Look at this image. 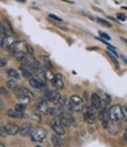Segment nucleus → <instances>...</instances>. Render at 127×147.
I'll return each mask as SVG.
<instances>
[{"label": "nucleus", "instance_id": "obj_1", "mask_svg": "<svg viewBox=\"0 0 127 147\" xmlns=\"http://www.w3.org/2000/svg\"><path fill=\"white\" fill-rule=\"evenodd\" d=\"M26 47H27V45L25 44L24 41H16L13 45L8 48V50L11 51L12 55L20 61L25 55L27 54L26 53Z\"/></svg>", "mask_w": 127, "mask_h": 147}, {"label": "nucleus", "instance_id": "obj_2", "mask_svg": "<svg viewBox=\"0 0 127 147\" xmlns=\"http://www.w3.org/2000/svg\"><path fill=\"white\" fill-rule=\"evenodd\" d=\"M16 94H17V96L19 98V99H20L24 104L30 102L31 100H33V98H34L33 93H32L28 88H26V87H18V88L16 90Z\"/></svg>", "mask_w": 127, "mask_h": 147}, {"label": "nucleus", "instance_id": "obj_3", "mask_svg": "<svg viewBox=\"0 0 127 147\" xmlns=\"http://www.w3.org/2000/svg\"><path fill=\"white\" fill-rule=\"evenodd\" d=\"M108 113H109V119L113 121H120L124 119V112H122V107L120 105H113L111 108H108Z\"/></svg>", "mask_w": 127, "mask_h": 147}, {"label": "nucleus", "instance_id": "obj_4", "mask_svg": "<svg viewBox=\"0 0 127 147\" xmlns=\"http://www.w3.org/2000/svg\"><path fill=\"white\" fill-rule=\"evenodd\" d=\"M30 136H31L33 141L41 142L43 140H45L47 133H46V129H44L43 127H33V129H32Z\"/></svg>", "mask_w": 127, "mask_h": 147}, {"label": "nucleus", "instance_id": "obj_5", "mask_svg": "<svg viewBox=\"0 0 127 147\" xmlns=\"http://www.w3.org/2000/svg\"><path fill=\"white\" fill-rule=\"evenodd\" d=\"M51 128L54 131V133L59 134V136H65V133H66L65 126H63L60 122V120L57 118H54L52 121H51Z\"/></svg>", "mask_w": 127, "mask_h": 147}, {"label": "nucleus", "instance_id": "obj_6", "mask_svg": "<svg viewBox=\"0 0 127 147\" xmlns=\"http://www.w3.org/2000/svg\"><path fill=\"white\" fill-rule=\"evenodd\" d=\"M59 120L65 127H70L71 125L74 124V118L72 117V113H67V112H61L59 114Z\"/></svg>", "mask_w": 127, "mask_h": 147}, {"label": "nucleus", "instance_id": "obj_7", "mask_svg": "<svg viewBox=\"0 0 127 147\" xmlns=\"http://www.w3.org/2000/svg\"><path fill=\"white\" fill-rule=\"evenodd\" d=\"M95 115H97V108L91 106L87 111L84 113V119L87 124H93L95 121Z\"/></svg>", "mask_w": 127, "mask_h": 147}, {"label": "nucleus", "instance_id": "obj_8", "mask_svg": "<svg viewBox=\"0 0 127 147\" xmlns=\"http://www.w3.org/2000/svg\"><path fill=\"white\" fill-rule=\"evenodd\" d=\"M70 101H71V106H72V109L73 112L74 111H80V109L82 108V105H84V101L80 96L78 95H72L70 98Z\"/></svg>", "mask_w": 127, "mask_h": 147}, {"label": "nucleus", "instance_id": "obj_9", "mask_svg": "<svg viewBox=\"0 0 127 147\" xmlns=\"http://www.w3.org/2000/svg\"><path fill=\"white\" fill-rule=\"evenodd\" d=\"M99 118L101 120V124H103V127L107 128L108 127V122H109V113H108V109L106 107L100 108V113H99Z\"/></svg>", "mask_w": 127, "mask_h": 147}, {"label": "nucleus", "instance_id": "obj_10", "mask_svg": "<svg viewBox=\"0 0 127 147\" xmlns=\"http://www.w3.org/2000/svg\"><path fill=\"white\" fill-rule=\"evenodd\" d=\"M16 42V38L13 35H9V34H6L3 36L1 41H0V46L3 48H9L12 45Z\"/></svg>", "mask_w": 127, "mask_h": 147}, {"label": "nucleus", "instance_id": "obj_11", "mask_svg": "<svg viewBox=\"0 0 127 147\" xmlns=\"http://www.w3.org/2000/svg\"><path fill=\"white\" fill-rule=\"evenodd\" d=\"M46 99L53 104H59V101L61 100V95L58 91H48L46 94Z\"/></svg>", "mask_w": 127, "mask_h": 147}, {"label": "nucleus", "instance_id": "obj_12", "mask_svg": "<svg viewBox=\"0 0 127 147\" xmlns=\"http://www.w3.org/2000/svg\"><path fill=\"white\" fill-rule=\"evenodd\" d=\"M52 81V85L55 90H61L63 86H65V84H63V79H62V76L61 74H55L54 78L51 80Z\"/></svg>", "mask_w": 127, "mask_h": 147}, {"label": "nucleus", "instance_id": "obj_13", "mask_svg": "<svg viewBox=\"0 0 127 147\" xmlns=\"http://www.w3.org/2000/svg\"><path fill=\"white\" fill-rule=\"evenodd\" d=\"M91 105L93 107H95L97 109L103 108V101H101V98L99 96L98 93H92V95H91Z\"/></svg>", "mask_w": 127, "mask_h": 147}, {"label": "nucleus", "instance_id": "obj_14", "mask_svg": "<svg viewBox=\"0 0 127 147\" xmlns=\"http://www.w3.org/2000/svg\"><path fill=\"white\" fill-rule=\"evenodd\" d=\"M30 85H31L32 87H34V88H39V90H43V88L46 87L45 82L41 81L38 77H33V78H31V79H30Z\"/></svg>", "mask_w": 127, "mask_h": 147}, {"label": "nucleus", "instance_id": "obj_15", "mask_svg": "<svg viewBox=\"0 0 127 147\" xmlns=\"http://www.w3.org/2000/svg\"><path fill=\"white\" fill-rule=\"evenodd\" d=\"M32 129H33L32 125H30V124H24V125H21V126L19 127V133L21 134V136L26 137V136H30L31 132H32Z\"/></svg>", "mask_w": 127, "mask_h": 147}, {"label": "nucleus", "instance_id": "obj_16", "mask_svg": "<svg viewBox=\"0 0 127 147\" xmlns=\"http://www.w3.org/2000/svg\"><path fill=\"white\" fill-rule=\"evenodd\" d=\"M5 127H6L9 136H16V134L19 133V126H17L14 124H7Z\"/></svg>", "mask_w": 127, "mask_h": 147}, {"label": "nucleus", "instance_id": "obj_17", "mask_svg": "<svg viewBox=\"0 0 127 147\" xmlns=\"http://www.w3.org/2000/svg\"><path fill=\"white\" fill-rule=\"evenodd\" d=\"M20 72L22 73V76H25L28 80H30L31 78H33V71H32L30 67L21 66V67H20Z\"/></svg>", "mask_w": 127, "mask_h": 147}, {"label": "nucleus", "instance_id": "obj_18", "mask_svg": "<svg viewBox=\"0 0 127 147\" xmlns=\"http://www.w3.org/2000/svg\"><path fill=\"white\" fill-rule=\"evenodd\" d=\"M61 136H59V134L54 133L53 136H52V144L55 146V147H61L62 146V140L60 138Z\"/></svg>", "mask_w": 127, "mask_h": 147}, {"label": "nucleus", "instance_id": "obj_19", "mask_svg": "<svg viewBox=\"0 0 127 147\" xmlns=\"http://www.w3.org/2000/svg\"><path fill=\"white\" fill-rule=\"evenodd\" d=\"M6 74H7V77H9V78H12V79H19V78H20L19 72H18V71H16V69H13V68L7 69Z\"/></svg>", "mask_w": 127, "mask_h": 147}, {"label": "nucleus", "instance_id": "obj_20", "mask_svg": "<svg viewBox=\"0 0 127 147\" xmlns=\"http://www.w3.org/2000/svg\"><path fill=\"white\" fill-rule=\"evenodd\" d=\"M59 113H61V109L60 108H57V107H52V108H48L46 114H49L52 117H57Z\"/></svg>", "mask_w": 127, "mask_h": 147}, {"label": "nucleus", "instance_id": "obj_21", "mask_svg": "<svg viewBox=\"0 0 127 147\" xmlns=\"http://www.w3.org/2000/svg\"><path fill=\"white\" fill-rule=\"evenodd\" d=\"M7 115L11 118H22L24 117V114L21 112H17V111H13V109H8Z\"/></svg>", "mask_w": 127, "mask_h": 147}, {"label": "nucleus", "instance_id": "obj_22", "mask_svg": "<svg viewBox=\"0 0 127 147\" xmlns=\"http://www.w3.org/2000/svg\"><path fill=\"white\" fill-rule=\"evenodd\" d=\"M6 85H7V88H9L12 91H16L18 88V85H17V82L14 80H8Z\"/></svg>", "mask_w": 127, "mask_h": 147}, {"label": "nucleus", "instance_id": "obj_23", "mask_svg": "<svg viewBox=\"0 0 127 147\" xmlns=\"http://www.w3.org/2000/svg\"><path fill=\"white\" fill-rule=\"evenodd\" d=\"M25 109H26V104L19 102V104L16 105V111H17V112H21V113H24Z\"/></svg>", "mask_w": 127, "mask_h": 147}, {"label": "nucleus", "instance_id": "obj_24", "mask_svg": "<svg viewBox=\"0 0 127 147\" xmlns=\"http://www.w3.org/2000/svg\"><path fill=\"white\" fill-rule=\"evenodd\" d=\"M95 20H97L99 24H101V25L106 26V27H112V24H111V22H108V21H107V20H105V19H101V18H95Z\"/></svg>", "mask_w": 127, "mask_h": 147}, {"label": "nucleus", "instance_id": "obj_25", "mask_svg": "<svg viewBox=\"0 0 127 147\" xmlns=\"http://www.w3.org/2000/svg\"><path fill=\"white\" fill-rule=\"evenodd\" d=\"M45 78H46V80H52L54 78V74L51 72L49 68H45Z\"/></svg>", "mask_w": 127, "mask_h": 147}, {"label": "nucleus", "instance_id": "obj_26", "mask_svg": "<svg viewBox=\"0 0 127 147\" xmlns=\"http://www.w3.org/2000/svg\"><path fill=\"white\" fill-rule=\"evenodd\" d=\"M38 109H39L40 112H43V113H46L47 109H48V107H47V105H46L45 102H40L39 105H38Z\"/></svg>", "mask_w": 127, "mask_h": 147}, {"label": "nucleus", "instance_id": "obj_27", "mask_svg": "<svg viewBox=\"0 0 127 147\" xmlns=\"http://www.w3.org/2000/svg\"><path fill=\"white\" fill-rule=\"evenodd\" d=\"M26 53H27V55L34 58V51H33V47H32V46L27 45V47H26Z\"/></svg>", "mask_w": 127, "mask_h": 147}, {"label": "nucleus", "instance_id": "obj_28", "mask_svg": "<svg viewBox=\"0 0 127 147\" xmlns=\"http://www.w3.org/2000/svg\"><path fill=\"white\" fill-rule=\"evenodd\" d=\"M0 136L4 137V138L8 136V132H7V129H6L5 126H1V127H0Z\"/></svg>", "mask_w": 127, "mask_h": 147}, {"label": "nucleus", "instance_id": "obj_29", "mask_svg": "<svg viewBox=\"0 0 127 147\" xmlns=\"http://www.w3.org/2000/svg\"><path fill=\"white\" fill-rule=\"evenodd\" d=\"M107 55L109 57V59H111V60L113 61V63L116 64V66H117V67H119V63H118V60L116 59V57H114V54H111L109 52H107Z\"/></svg>", "mask_w": 127, "mask_h": 147}, {"label": "nucleus", "instance_id": "obj_30", "mask_svg": "<svg viewBox=\"0 0 127 147\" xmlns=\"http://www.w3.org/2000/svg\"><path fill=\"white\" fill-rule=\"evenodd\" d=\"M0 94L4 95V96H9V91L5 87H0Z\"/></svg>", "mask_w": 127, "mask_h": 147}, {"label": "nucleus", "instance_id": "obj_31", "mask_svg": "<svg viewBox=\"0 0 127 147\" xmlns=\"http://www.w3.org/2000/svg\"><path fill=\"white\" fill-rule=\"evenodd\" d=\"M7 65V59L4 57H0V67H5Z\"/></svg>", "mask_w": 127, "mask_h": 147}, {"label": "nucleus", "instance_id": "obj_32", "mask_svg": "<svg viewBox=\"0 0 127 147\" xmlns=\"http://www.w3.org/2000/svg\"><path fill=\"white\" fill-rule=\"evenodd\" d=\"M99 34H100V36H103V38H105V40H111V36L107 34V33H105V32H99Z\"/></svg>", "mask_w": 127, "mask_h": 147}, {"label": "nucleus", "instance_id": "obj_33", "mask_svg": "<svg viewBox=\"0 0 127 147\" xmlns=\"http://www.w3.org/2000/svg\"><path fill=\"white\" fill-rule=\"evenodd\" d=\"M117 18H118L119 20H121V21H125V20L127 19L126 14H124V13H118V14H117Z\"/></svg>", "mask_w": 127, "mask_h": 147}, {"label": "nucleus", "instance_id": "obj_34", "mask_svg": "<svg viewBox=\"0 0 127 147\" xmlns=\"http://www.w3.org/2000/svg\"><path fill=\"white\" fill-rule=\"evenodd\" d=\"M48 17H49L51 19L55 20V21H59V22H61V21H62V19H61V18H59V17H57V16H54V14H49Z\"/></svg>", "mask_w": 127, "mask_h": 147}, {"label": "nucleus", "instance_id": "obj_35", "mask_svg": "<svg viewBox=\"0 0 127 147\" xmlns=\"http://www.w3.org/2000/svg\"><path fill=\"white\" fill-rule=\"evenodd\" d=\"M122 140H124V144H127V129H126L125 133H124V138H122Z\"/></svg>", "mask_w": 127, "mask_h": 147}, {"label": "nucleus", "instance_id": "obj_36", "mask_svg": "<svg viewBox=\"0 0 127 147\" xmlns=\"http://www.w3.org/2000/svg\"><path fill=\"white\" fill-rule=\"evenodd\" d=\"M122 112H124V119L127 120V109L126 108H122Z\"/></svg>", "mask_w": 127, "mask_h": 147}, {"label": "nucleus", "instance_id": "obj_37", "mask_svg": "<svg viewBox=\"0 0 127 147\" xmlns=\"http://www.w3.org/2000/svg\"><path fill=\"white\" fill-rule=\"evenodd\" d=\"M1 109H4V104L1 100H0V111H1Z\"/></svg>", "mask_w": 127, "mask_h": 147}, {"label": "nucleus", "instance_id": "obj_38", "mask_svg": "<svg viewBox=\"0 0 127 147\" xmlns=\"http://www.w3.org/2000/svg\"><path fill=\"white\" fill-rule=\"evenodd\" d=\"M121 59H122V60H124V61H125V63H126V65H127V58H126V57H124V55H122V57H121Z\"/></svg>", "mask_w": 127, "mask_h": 147}, {"label": "nucleus", "instance_id": "obj_39", "mask_svg": "<svg viewBox=\"0 0 127 147\" xmlns=\"http://www.w3.org/2000/svg\"><path fill=\"white\" fill-rule=\"evenodd\" d=\"M18 3H26V0H17Z\"/></svg>", "mask_w": 127, "mask_h": 147}, {"label": "nucleus", "instance_id": "obj_40", "mask_svg": "<svg viewBox=\"0 0 127 147\" xmlns=\"http://www.w3.org/2000/svg\"><path fill=\"white\" fill-rule=\"evenodd\" d=\"M121 40H122L124 42H126V44H127V39H126V38H121Z\"/></svg>", "mask_w": 127, "mask_h": 147}, {"label": "nucleus", "instance_id": "obj_41", "mask_svg": "<svg viewBox=\"0 0 127 147\" xmlns=\"http://www.w3.org/2000/svg\"><path fill=\"white\" fill-rule=\"evenodd\" d=\"M0 147H5V145H4L3 142H0Z\"/></svg>", "mask_w": 127, "mask_h": 147}, {"label": "nucleus", "instance_id": "obj_42", "mask_svg": "<svg viewBox=\"0 0 127 147\" xmlns=\"http://www.w3.org/2000/svg\"><path fill=\"white\" fill-rule=\"evenodd\" d=\"M36 147H41V146H36Z\"/></svg>", "mask_w": 127, "mask_h": 147}]
</instances>
